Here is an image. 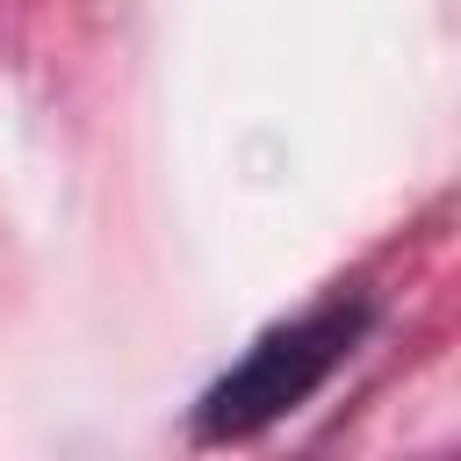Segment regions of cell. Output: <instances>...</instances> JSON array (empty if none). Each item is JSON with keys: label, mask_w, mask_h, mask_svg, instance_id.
<instances>
[{"label": "cell", "mask_w": 461, "mask_h": 461, "mask_svg": "<svg viewBox=\"0 0 461 461\" xmlns=\"http://www.w3.org/2000/svg\"><path fill=\"white\" fill-rule=\"evenodd\" d=\"M375 331V295L367 288H331L324 303H310L303 317L267 324L202 396H194V439L223 447V439H252L267 425H281L288 411H303Z\"/></svg>", "instance_id": "6da1fadb"}]
</instances>
